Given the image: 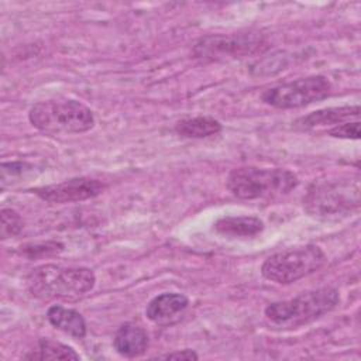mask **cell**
Returning a JSON list of instances; mask_svg holds the SVG:
<instances>
[{
	"mask_svg": "<svg viewBox=\"0 0 361 361\" xmlns=\"http://www.w3.org/2000/svg\"><path fill=\"white\" fill-rule=\"evenodd\" d=\"M221 128V123L210 116L186 117L179 120L175 126V131L186 138H206L219 134Z\"/></svg>",
	"mask_w": 361,
	"mask_h": 361,
	"instance_id": "15",
	"label": "cell"
},
{
	"mask_svg": "<svg viewBox=\"0 0 361 361\" xmlns=\"http://www.w3.org/2000/svg\"><path fill=\"white\" fill-rule=\"evenodd\" d=\"M30 123L45 134H80L93 128L94 116L73 99H48L31 106Z\"/></svg>",
	"mask_w": 361,
	"mask_h": 361,
	"instance_id": "3",
	"label": "cell"
},
{
	"mask_svg": "<svg viewBox=\"0 0 361 361\" xmlns=\"http://www.w3.org/2000/svg\"><path fill=\"white\" fill-rule=\"evenodd\" d=\"M340 303V293L331 286L303 292L292 299L274 302L264 310L265 317L281 329H295L312 323Z\"/></svg>",
	"mask_w": 361,
	"mask_h": 361,
	"instance_id": "2",
	"label": "cell"
},
{
	"mask_svg": "<svg viewBox=\"0 0 361 361\" xmlns=\"http://www.w3.org/2000/svg\"><path fill=\"white\" fill-rule=\"evenodd\" d=\"M360 106H340V107H326L316 111H312L306 116L295 120L293 127L298 130H312L322 126H337L345 121H351V118L358 120L360 117Z\"/></svg>",
	"mask_w": 361,
	"mask_h": 361,
	"instance_id": "10",
	"label": "cell"
},
{
	"mask_svg": "<svg viewBox=\"0 0 361 361\" xmlns=\"http://www.w3.org/2000/svg\"><path fill=\"white\" fill-rule=\"evenodd\" d=\"M298 176L283 168L240 166L230 171L226 186L231 195L244 200L275 197L298 186Z\"/></svg>",
	"mask_w": 361,
	"mask_h": 361,
	"instance_id": "4",
	"label": "cell"
},
{
	"mask_svg": "<svg viewBox=\"0 0 361 361\" xmlns=\"http://www.w3.org/2000/svg\"><path fill=\"white\" fill-rule=\"evenodd\" d=\"M47 319L54 327L75 338H83L86 336V322L75 309L54 305L48 309Z\"/></svg>",
	"mask_w": 361,
	"mask_h": 361,
	"instance_id": "14",
	"label": "cell"
},
{
	"mask_svg": "<svg viewBox=\"0 0 361 361\" xmlns=\"http://www.w3.org/2000/svg\"><path fill=\"white\" fill-rule=\"evenodd\" d=\"M94 283V272L86 267L44 264L27 276L30 292L39 299H76L90 292Z\"/></svg>",
	"mask_w": 361,
	"mask_h": 361,
	"instance_id": "1",
	"label": "cell"
},
{
	"mask_svg": "<svg viewBox=\"0 0 361 361\" xmlns=\"http://www.w3.org/2000/svg\"><path fill=\"white\" fill-rule=\"evenodd\" d=\"M155 358H159V360H197L199 355L193 350L186 348V350H180V351L162 354V355H158Z\"/></svg>",
	"mask_w": 361,
	"mask_h": 361,
	"instance_id": "21",
	"label": "cell"
},
{
	"mask_svg": "<svg viewBox=\"0 0 361 361\" xmlns=\"http://www.w3.org/2000/svg\"><path fill=\"white\" fill-rule=\"evenodd\" d=\"M0 217H1V231L0 233H1L3 240L17 235L24 227L23 217L14 209H6V207L1 209Z\"/></svg>",
	"mask_w": 361,
	"mask_h": 361,
	"instance_id": "18",
	"label": "cell"
},
{
	"mask_svg": "<svg viewBox=\"0 0 361 361\" xmlns=\"http://www.w3.org/2000/svg\"><path fill=\"white\" fill-rule=\"evenodd\" d=\"M360 206L358 182L326 180L314 183L303 199V207L316 219H337L347 216Z\"/></svg>",
	"mask_w": 361,
	"mask_h": 361,
	"instance_id": "6",
	"label": "cell"
},
{
	"mask_svg": "<svg viewBox=\"0 0 361 361\" xmlns=\"http://www.w3.org/2000/svg\"><path fill=\"white\" fill-rule=\"evenodd\" d=\"M37 166L27 161H11V162H1L0 165V183L1 189L11 188L27 179L35 176Z\"/></svg>",
	"mask_w": 361,
	"mask_h": 361,
	"instance_id": "17",
	"label": "cell"
},
{
	"mask_svg": "<svg viewBox=\"0 0 361 361\" xmlns=\"http://www.w3.org/2000/svg\"><path fill=\"white\" fill-rule=\"evenodd\" d=\"M268 41L258 30H243L231 34H210L197 39L192 52L202 61H226L262 54Z\"/></svg>",
	"mask_w": 361,
	"mask_h": 361,
	"instance_id": "7",
	"label": "cell"
},
{
	"mask_svg": "<svg viewBox=\"0 0 361 361\" xmlns=\"http://www.w3.org/2000/svg\"><path fill=\"white\" fill-rule=\"evenodd\" d=\"M63 250V245L56 241H47V243H31L21 245V252L28 255L30 258L38 255H48V254H58Z\"/></svg>",
	"mask_w": 361,
	"mask_h": 361,
	"instance_id": "19",
	"label": "cell"
},
{
	"mask_svg": "<svg viewBox=\"0 0 361 361\" xmlns=\"http://www.w3.org/2000/svg\"><path fill=\"white\" fill-rule=\"evenodd\" d=\"M113 345L120 355L126 358H135L147 351L149 337L142 327L128 322L121 324L116 331Z\"/></svg>",
	"mask_w": 361,
	"mask_h": 361,
	"instance_id": "11",
	"label": "cell"
},
{
	"mask_svg": "<svg viewBox=\"0 0 361 361\" xmlns=\"http://www.w3.org/2000/svg\"><path fill=\"white\" fill-rule=\"evenodd\" d=\"M189 305L188 296L178 292H165L154 299L145 307V316L155 323L166 322L171 317L182 313Z\"/></svg>",
	"mask_w": 361,
	"mask_h": 361,
	"instance_id": "12",
	"label": "cell"
},
{
	"mask_svg": "<svg viewBox=\"0 0 361 361\" xmlns=\"http://www.w3.org/2000/svg\"><path fill=\"white\" fill-rule=\"evenodd\" d=\"M25 360H80V355L71 347L48 338H39L38 347L31 354L24 357Z\"/></svg>",
	"mask_w": 361,
	"mask_h": 361,
	"instance_id": "16",
	"label": "cell"
},
{
	"mask_svg": "<svg viewBox=\"0 0 361 361\" xmlns=\"http://www.w3.org/2000/svg\"><path fill=\"white\" fill-rule=\"evenodd\" d=\"M326 262L327 255L319 245L306 244L269 255L261 267V274L268 281L288 285L319 271Z\"/></svg>",
	"mask_w": 361,
	"mask_h": 361,
	"instance_id": "5",
	"label": "cell"
},
{
	"mask_svg": "<svg viewBox=\"0 0 361 361\" xmlns=\"http://www.w3.org/2000/svg\"><path fill=\"white\" fill-rule=\"evenodd\" d=\"M327 134L334 138L358 140L360 138V121H345L327 130Z\"/></svg>",
	"mask_w": 361,
	"mask_h": 361,
	"instance_id": "20",
	"label": "cell"
},
{
	"mask_svg": "<svg viewBox=\"0 0 361 361\" xmlns=\"http://www.w3.org/2000/svg\"><path fill=\"white\" fill-rule=\"evenodd\" d=\"M104 189L106 185L102 180L89 176H79L59 183L35 188L32 189V193L49 204H65L93 199Z\"/></svg>",
	"mask_w": 361,
	"mask_h": 361,
	"instance_id": "9",
	"label": "cell"
},
{
	"mask_svg": "<svg viewBox=\"0 0 361 361\" xmlns=\"http://www.w3.org/2000/svg\"><path fill=\"white\" fill-rule=\"evenodd\" d=\"M216 233L226 237L248 238L264 230V221L254 216H226L214 223Z\"/></svg>",
	"mask_w": 361,
	"mask_h": 361,
	"instance_id": "13",
	"label": "cell"
},
{
	"mask_svg": "<svg viewBox=\"0 0 361 361\" xmlns=\"http://www.w3.org/2000/svg\"><path fill=\"white\" fill-rule=\"evenodd\" d=\"M331 93V83L326 76L312 75L272 86L262 92L261 100L275 109H299L323 100Z\"/></svg>",
	"mask_w": 361,
	"mask_h": 361,
	"instance_id": "8",
	"label": "cell"
}]
</instances>
